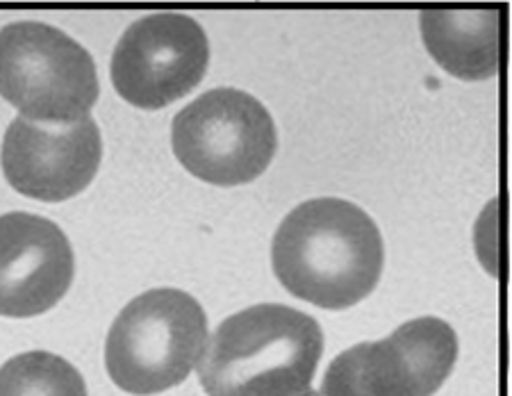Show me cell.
Wrapping results in <instances>:
<instances>
[{"mask_svg":"<svg viewBox=\"0 0 512 396\" xmlns=\"http://www.w3.org/2000/svg\"><path fill=\"white\" fill-rule=\"evenodd\" d=\"M208 342V315L192 294L155 287L132 299L107 333L105 369L119 390L153 396L185 383Z\"/></svg>","mask_w":512,"mask_h":396,"instance_id":"3","label":"cell"},{"mask_svg":"<svg viewBox=\"0 0 512 396\" xmlns=\"http://www.w3.org/2000/svg\"><path fill=\"white\" fill-rule=\"evenodd\" d=\"M301 396H321L319 392H315V390H308L305 394H301Z\"/></svg>","mask_w":512,"mask_h":396,"instance_id":"12","label":"cell"},{"mask_svg":"<svg viewBox=\"0 0 512 396\" xmlns=\"http://www.w3.org/2000/svg\"><path fill=\"white\" fill-rule=\"evenodd\" d=\"M210 41L187 14H148L123 32L110 76L117 94L139 110H162L201 85Z\"/></svg>","mask_w":512,"mask_h":396,"instance_id":"7","label":"cell"},{"mask_svg":"<svg viewBox=\"0 0 512 396\" xmlns=\"http://www.w3.org/2000/svg\"><path fill=\"white\" fill-rule=\"evenodd\" d=\"M103 160V137L92 117L35 123L16 117L5 130L0 169L12 189L41 203H62L92 185Z\"/></svg>","mask_w":512,"mask_h":396,"instance_id":"8","label":"cell"},{"mask_svg":"<svg viewBox=\"0 0 512 396\" xmlns=\"http://www.w3.org/2000/svg\"><path fill=\"white\" fill-rule=\"evenodd\" d=\"M321 353L315 317L280 303L251 305L208 337L198 383L208 396H301L312 390Z\"/></svg>","mask_w":512,"mask_h":396,"instance_id":"2","label":"cell"},{"mask_svg":"<svg viewBox=\"0 0 512 396\" xmlns=\"http://www.w3.org/2000/svg\"><path fill=\"white\" fill-rule=\"evenodd\" d=\"M499 21V10H433L419 16L428 53L462 80L497 76Z\"/></svg>","mask_w":512,"mask_h":396,"instance_id":"10","label":"cell"},{"mask_svg":"<svg viewBox=\"0 0 512 396\" xmlns=\"http://www.w3.org/2000/svg\"><path fill=\"white\" fill-rule=\"evenodd\" d=\"M171 146L194 178L217 187L253 183L278 148L276 123L258 98L233 87L210 89L171 123Z\"/></svg>","mask_w":512,"mask_h":396,"instance_id":"5","label":"cell"},{"mask_svg":"<svg viewBox=\"0 0 512 396\" xmlns=\"http://www.w3.org/2000/svg\"><path fill=\"white\" fill-rule=\"evenodd\" d=\"M274 274L296 299L324 310L365 301L383 274L381 230L342 198H312L283 219L271 244Z\"/></svg>","mask_w":512,"mask_h":396,"instance_id":"1","label":"cell"},{"mask_svg":"<svg viewBox=\"0 0 512 396\" xmlns=\"http://www.w3.org/2000/svg\"><path fill=\"white\" fill-rule=\"evenodd\" d=\"M101 94L85 46L39 21L0 28V98L35 123L87 119Z\"/></svg>","mask_w":512,"mask_h":396,"instance_id":"4","label":"cell"},{"mask_svg":"<svg viewBox=\"0 0 512 396\" xmlns=\"http://www.w3.org/2000/svg\"><path fill=\"white\" fill-rule=\"evenodd\" d=\"M76 276L62 228L39 214H0V317L28 319L60 303Z\"/></svg>","mask_w":512,"mask_h":396,"instance_id":"9","label":"cell"},{"mask_svg":"<svg viewBox=\"0 0 512 396\" xmlns=\"http://www.w3.org/2000/svg\"><path fill=\"white\" fill-rule=\"evenodd\" d=\"M458 360V337L447 321L419 317L390 337L362 342L330 362L321 396H433Z\"/></svg>","mask_w":512,"mask_h":396,"instance_id":"6","label":"cell"},{"mask_svg":"<svg viewBox=\"0 0 512 396\" xmlns=\"http://www.w3.org/2000/svg\"><path fill=\"white\" fill-rule=\"evenodd\" d=\"M0 396H87V385L69 360L28 351L0 367Z\"/></svg>","mask_w":512,"mask_h":396,"instance_id":"11","label":"cell"}]
</instances>
